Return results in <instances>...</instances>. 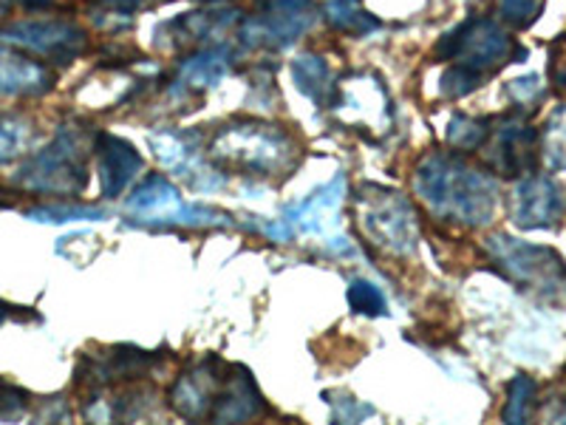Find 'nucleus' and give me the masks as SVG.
<instances>
[{
	"instance_id": "nucleus-1",
	"label": "nucleus",
	"mask_w": 566,
	"mask_h": 425,
	"mask_svg": "<svg viewBox=\"0 0 566 425\" xmlns=\"http://www.w3.org/2000/svg\"><path fill=\"white\" fill-rule=\"evenodd\" d=\"M413 190L439 219L470 227L490 225L499 207L493 176L470 168L462 156L453 154L424 156L413 174Z\"/></svg>"
},
{
	"instance_id": "nucleus-2",
	"label": "nucleus",
	"mask_w": 566,
	"mask_h": 425,
	"mask_svg": "<svg viewBox=\"0 0 566 425\" xmlns=\"http://www.w3.org/2000/svg\"><path fill=\"white\" fill-rule=\"evenodd\" d=\"M216 168L250 179H275L290 174L297 162V145L281 125L232 123L210 142Z\"/></svg>"
},
{
	"instance_id": "nucleus-3",
	"label": "nucleus",
	"mask_w": 566,
	"mask_h": 425,
	"mask_svg": "<svg viewBox=\"0 0 566 425\" xmlns=\"http://www.w3.org/2000/svg\"><path fill=\"white\" fill-rule=\"evenodd\" d=\"M488 252L502 267L504 278L518 290L530 292L538 301L566 303V265L555 250L510 236H493L488 241Z\"/></svg>"
},
{
	"instance_id": "nucleus-4",
	"label": "nucleus",
	"mask_w": 566,
	"mask_h": 425,
	"mask_svg": "<svg viewBox=\"0 0 566 425\" xmlns=\"http://www.w3.org/2000/svg\"><path fill=\"white\" fill-rule=\"evenodd\" d=\"M363 230L377 247L391 256H411L417 250V216L406 196L386 187L366 185L360 196Z\"/></svg>"
},
{
	"instance_id": "nucleus-5",
	"label": "nucleus",
	"mask_w": 566,
	"mask_h": 425,
	"mask_svg": "<svg viewBox=\"0 0 566 425\" xmlns=\"http://www.w3.org/2000/svg\"><path fill=\"white\" fill-rule=\"evenodd\" d=\"M18 182L38 194H80L88 182V168H85V151L77 136L60 131L49 148L27 162Z\"/></svg>"
},
{
	"instance_id": "nucleus-6",
	"label": "nucleus",
	"mask_w": 566,
	"mask_h": 425,
	"mask_svg": "<svg viewBox=\"0 0 566 425\" xmlns=\"http://www.w3.org/2000/svg\"><path fill=\"white\" fill-rule=\"evenodd\" d=\"M128 216L139 225H181V227H210L230 225V216L212 207L187 205L174 185L161 174L148 176L128 199Z\"/></svg>"
},
{
	"instance_id": "nucleus-7",
	"label": "nucleus",
	"mask_w": 566,
	"mask_h": 425,
	"mask_svg": "<svg viewBox=\"0 0 566 425\" xmlns=\"http://www.w3.org/2000/svg\"><path fill=\"white\" fill-rule=\"evenodd\" d=\"M510 43L507 34L495 27L493 20H468L457 32L444 34L442 43L437 45L439 60H459V65L476 71H490L495 65H502L510 58Z\"/></svg>"
},
{
	"instance_id": "nucleus-8",
	"label": "nucleus",
	"mask_w": 566,
	"mask_h": 425,
	"mask_svg": "<svg viewBox=\"0 0 566 425\" xmlns=\"http://www.w3.org/2000/svg\"><path fill=\"white\" fill-rule=\"evenodd\" d=\"M315 20L312 0H258V14L247 23V43L286 49Z\"/></svg>"
},
{
	"instance_id": "nucleus-9",
	"label": "nucleus",
	"mask_w": 566,
	"mask_h": 425,
	"mask_svg": "<svg viewBox=\"0 0 566 425\" xmlns=\"http://www.w3.org/2000/svg\"><path fill=\"white\" fill-rule=\"evenodd\" d=\"M490 142L482 148L488 151V165L502 176H530L538 162V134L522 120H504L502 128H490Z\"/></svg>"
},
{
	"instance_id": "nucleus-10",
	"label": "nucleus",
	"mask_w": 566,
	"mask_h": 425,
	"mask_svg": "<svg viewBox=\"0 0 566 425\" xmlns=\"http://www.w3.org/2000/svg\"><path fill=\"white\" fill-rule=\"evenodd\" d=\"M346 199V179L337 176L328 185L310 196V199L297 201V205L283 210L281 225L286 232H303V236H317V239H332L340 227V207Z\"/></svg>"
},
{
	"instance_id": "nucleus-11",
	"label": "nucleus",
	"mask_w": 566,
	"mask_h": 425,
	"mask_svg": "<svg viewBox=\"0 0 566 425\" xmlns=\"http://www.w3.org/2000/svg\"><path fill=\"white\" fill-rule=\"evenodd\" d=\"M560 212H564V196H560V187L547 176H527L513 190L510 216L524 230H544V227L558 225Z\"/></svg>"
},
{
	"instance_id": "nucleus-12",
	"label": "nucleus",
	"mask_w": 566,
	"mask_h": 425,
	"mask_svg": "<svg viewBox=\"0 0 566 425\" xmlns=\"http://www.w3.org/2000/svg\"><path fill=\"white\" fill-rule=\"evenodd\" d=\"M94 154L99 162V185H103L105 199H116L145 168V162L136 154L134 145L114 134H99L94 142Z\"/></svg>"
},
{
	"instance_id": "nucleus-13",
	"label": "nucleus",
	"mask_w": 566,
	"mask_h": 425,
	"mask_svg": "<svg viewBox=\"0 0 566 425\" xmlns=\"http://www.w3.org/2000/svg\"><path fill=\"white\" fill-rule=\"evenodd\" d=\"M0 38L9 40V43L27 45L32 52L63 60L77 58L85 49V34L80 29L69 27V23H57V20H49V23H20V27L9 29Z\"/></svg>"
},
{
	"instance_id": "nucleus-14",
	"label": "nucleus",
	"mask_w": 566,
	"mask_h": 425,
	"mask_svg": "<svg viewBox=\"0 0 566 425\" xmlns=\"http://www.w3.org/2000/svg\"><path fill=\"white\" fill-rule=\"evenodd\" d=\"M52 89V74L20 54H0V91L3 94H43Z\"/></svg>"
},
{
	"instance_id": "nucleus-15",
	"label": "nucleus",
	"mask_w": 566,
	"mask_h": 425,
	"mask_svg": "<svg viewBox=\"0 0 566 425\" xmlns=\"http://www.w3.org/2000/svg\"><path fill=\"white\" fill-rule=\"evenodd\" d=\"M292 74H295L297 89L306 97L315 100L321 108H335L337 100H340V89L328 77V65L323 63V58H315V54L297 58L295 65H292Z\"/></svg>"
},
{
	"instance_id": "nucleus-16",
	"label": "nucleus",
	"mask_w": 566,
	"mask_h": 425,
	"mask_svg": "<svg viewBox=\"0 0 566 425\" xmlns=\"http://www.w3.org/2000/svg\"><path fill=\"white\" fill-rule=\"evenodd\" d=\"M227 54L212 49V52L199 54V58H190L181 65L179 83H185L187 89H207V85H216L227 74Z\"/></svg>"
},
{
	"instance_id": "nucleus-17",
	"label": "nucleus",
	"mask_w": 566,
	"mask_h": 425,
	"mask_svg": "<svg viewBox=\"0 0 566 425\" xmlns=\"http://www.w3.org/2000/svg\"><path fill=\"white\" fill-rule=\"evenodd\" d=\"M326 18L332 20V27H337L340 32H348V34H363V32L380 29V23H377L371 14L357 9V0H328Z\"/></svg>"
},
{
	"instance_id": "nucleus-18",
	"label": "nucleus",
	"mask_w": 566,
	"mask_h": 425,
	"mask_svg": "<svg viewBox=\"0 0 566 425\" xmlns=\"http://www.w3.org/2000/svg\"><path fill=\"white\" fill-rule=\"evenodd\" d=\"M535 400V381L527 374H515L513 383L507 388V406H504L502 417L504 423H524L530 417V408H533Z\"/></svg>"
},
{
	"instance_id": "nucleus-19",
	"label": "nucleus",
	"mask_w": 566,
	"mask_h": 425,
	"mask_svg": "<svg viewBox=\"0 0 566 425\" xmlns=\"http://www.w3.org/2000/svg\"><path fill=\"white\" fill-rule=\"evenodd\" d=\"M544 159L553 170L566 174V105L549 116L544 131Z\"/></svg>"
},
{
	"instance_id": "nucleus-20",
	"label": "nucleus",
	"mask_w": 566,
	"mask_h": 425,
	"mask_svg": "<svg viewBox=\"0 0 566 425\" xmlns=\"http://www.w3.org/2000/svg\"><path fill=\"white\" fill-rule=\"evenodd\" d=\"M490 136V120H470L457 116L448 128V142L459 151H479Z\"/></svg>"
},
{
	"instance_id": "nucleus-21",
	"label": "nucleus",
	"mask_w": 566,
	"mask_h": 425,
	"mask_svg": "<svg viewBox=\"0 0 566 425\" xmlns=\"http://www.w3.org/2000/svg\"><path fill=\"white\" fill-rule=\"evenodd\" d=\"M348 307L368 318L386 315V296L371 281H352V287H348Z\"/></svg>"
},
{
	"instance_id": "nucleus-22",
	"label": "nucleus",
	"mask_w": 566,
	"mask_h": 425,
	"mask_svg": "<svg viewBox=\"0 0 566 425\" xmlns=\"http://www.w3.org/2000/svg\"><path fill=\"white\" fill-rule=\"evenodd\" d=\"M29 219L34 221H77V219H103L105 212L99 207H80V205H49V207H34L27 212Z\"/></svg>"
},
{
	"instance_id": "nucleus-23",
	"label": "nucleus",
	"mask_w": 566,
	"mask_h": 425,
	"mask_svg": "<svg viewBox=\"0 0 566 425\" xmlns=\"http://www.w3.org/2000/svg\"><path fill=\"white\" fill-rule=\"evenodd\" d=\"M484 83V74L476 69H468V65H457V69L444 71L442 74V94L444 97H464L470 91H476Z\"/></svg>"
},
{
	"instance_id": "nucleus-24",
	"label": "nucleus",
	"mask_w": 566,
	"mask_h": 425,
	"mask_svg": "<svg viewBox=\"0 0 566 425\" xmlns=\"http://www.w3.org/2000/svg\"><path fill=\"white\" fill-rule=\"evenodd\" d=\"M29 142L27 123H20L14 116H0V162L12 159V156L23 154Z\"/></svg>"
},
{
	"instance_id": "nucleus-25",
	"label": "nucleus",
	"mask_w": 566,
	"mask_h": 425,
	"mask_svg": "<svg viewBox=\"0 0 566 425\" xmlns=\"http://www.w3.org/2000/svg\"><path fill=\"white\" fill-rule=\"evenodd\" d=\"M541 9H544V0H502L504 18L518 29L533 27L535 20H538Z\"/></svg>"
},
{
	"instance_id": "nucleus-26",
	"label": "nucleus",
	"mask_w": 566,
	"mask_h": 425,
	"mask_svg": "<svg viewBox=\"0 0 566 425\" xmlns=\"http://www.w3.org/2000/svg\"><path fill=\"white\" fill-rule=\"evenodd\" d=\"M326 400L337 408V419H346V423H360V419L371 417L374 408L366 403H357L352 394H340V400H332V394H326Z\"/></svg>"
},
{
	"instance_id": "nucleus-27",
	"label": "nucleus",
	"mask_w": 566,
	"mask_h": 425,
	"mask_svg": "<svg viewBox=\"0 0 566 425\" xmlns=\"http://www.w3.org/2000/svg\"><path fill=\"white\" fill-rule=\"evenodd\" d=\"M27 408V392L20 388H0V417H14Z\"/></svg>"
},
{
	"instance_id": "nucleus-28",
	"label": "nucleus",
	"mask_w": 566,
	"mask_h": 425,
	"mask_svg": "<svg viewBox=\"0 0 566 425\" xmlns=\"http://www.w3.org/2000/svg\"><path fill=\"white\" fill-rule=\"evenodd\" d=\"M538 91H541L538 77L513 80V83H510V94H513V97L518 100V103H527V100H533L535 94H538Z\"/></svg>"
},
{
	"instance_id": "nucleus-29",
	"label": "nucleus",
	"mask_w": 566,
	"mask_h": 425,
	"mask_svg": "<svg viewBox=\"0 0 566 425\" xmlns=\"http://www.w3.org/2000/svg\"><path fill=\"white\" fill-rule=\"evenodd\" d=\"M3 318H7V307L0 303V323H3Z\"/></svg>"
}]
</instances>
